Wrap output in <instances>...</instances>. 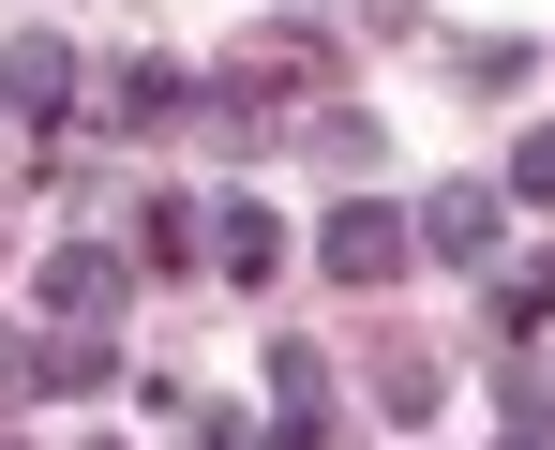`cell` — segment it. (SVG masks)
<instances>
[{
  "mask_svg": "<svg viewBox=\"0 0 555 450\" xmlns=\"http://www.w3.org/2000/svg\"><path fill=\"white\" fill-rule=\"evenodd\" d=\"M315 90H331V46L315 30H271V46H241L225 90H210V120L256 151V136H315Z\"/></svg>",
  "mask_w": 555,
  "mask_h": 450,
  "instance_id": "cell-1",
  "label": "cell"
},
{
  "mask_svg": "<svg viewBox=\"0 0 555 450\" xmlns=\"http://www.w3.org/2000/svg\"><path fill=\"white\" fill-rule=\"evenodd\" d=\"M405 256H421V226H405V210H375V195H346V210L315 226V270H331V285H390Z\"/></svg>",
  "mask_w": 555,
  "mask_h": 450,
  "instance_id": "cell-2",
  "label": "cell"
},
{
  "mask_svg": "<svg viewBox=\"0 0 555 450\" xmlns=\"http://www.w3.org/2000/svg\"><path fill=\"white\" fill-rule=\"evenodd\" d=\"M120 300H135V256H120V241H61V256H46V316H61V331H105Z\"/></svg>",
  "mask_w": 555,
  "mask_h": 450,
  "instance_id": "cell-3",
  "label": "cell"
},
{
  "mask_svg": "<svg viewBox=\"0 0 555 450\" xmlns=\"http://www.w3.org/2000/svg\"><path fill=\"white\" fill-rule=\"evenodd\" d=\"M405 226H421V256H451V270H495V241H511V226H495V195H480V180H436V195H421V210H405Z\"/></svg>",
  "mask_w": 555,
  "mask_h": 450,
  "instance_id": "cell-4",
  "label": "cell"
},
{
  "mask_svg": "<svg viewBox=\"0 0 555 450\" xmlns=\"http://www.w3.org/2000/svg\"><path fill=\"white\" fill-rule=\"evenodd\" d=\"M61 105H76V46L61 30H15L0 46V120H61Z\"/></svg>",
  "mask_w": 555,
  "mask_h": 450,
  "instance_id": "cell-5",
  "label": "cell"
},
{
  "mask_svg": "<svg viewBox=\"0 0 555 450\" xmlns=\"http://www.w3.org/2000/svg\"><path fill=\"white\" fill-rule=\"evenodd\" d=\"M135 270H210V195H135Z\"/></svg>",
  "mask_w": 555,
  "mask_h": 450,
  "instance_id": "cell-6",
  "label": "cell"
},
{
  "mask_svg": "<svg viewBox=\"0 0 555 450\" xmlns=\"http://www.w3.org/2000/svg\"><path fill=\"white\" fill-rule=\"evenodd\" d=\"M271 256H285L271 210H256V195H210V270H225V285H271Z\"/></svg>",
  "mask_w": 555,
  "mask_h": 450,
  "instance_id": "cell-7",
  "label": "cell"
},
{
  "mask_svg": "<svg viewBox=\"0 0 555 450\" xmlns=\"http://www.w3.org/2000/svg\"><path fill=\"white\" fill-rule=\"evenodd\" d=\"M181 105H195V76H181V61H120V76H105V120H120V136H166Z\"/></svg>",
  "mask_w": 555,
  "mask_h": 450,
  "instance_id": "cell-8",
  "label": "cell"
},
{
  "mask_svg": "<svg viewBox=\"0 0 555 450\" xmlns=\"http://www.w3.org/2000/svg\"><path fill=\"white\" fill-rule=\"evenodd\" d=\"M375 406H390V421H436V406H451V360L390 331V346H375Z\"/></svg>",
  "mask_w": 555,
  "mask_h": 450,
  "instance_id": "cell-9",
  "label": "cell"
},
{
  "mask_svg": "<svg viewBox=\"0 0 555 450\" xmlns=\"http://www.w3.org/2000/svg\"><path fill=\"white\" fill-rule=\"evenodd\" d=\"M105 375H120L105 331H46V390H105Z\"/></svg>",
  "mask_w": 555,
  "mask_h": 450,
  "instance_id": "cell-10",
  "label": "cell"
},
{
  "mask_svg": "<svg viewBox=\"0 0 555 450\" xmlns=\"http://www.w3.org/2000/svg\"><path fill=\"white\" fill-rule=\"evenodd\" d=\"M541 316H555V270H495V346H526Z\"/></svg>",
  "mask_w": 555,
  "mask_h": 450,
  "instance_id": "cell-11",
  "label": "cell"
},
{
  "mask_svg": "<svg viewBox=\"0 0 555 450\" xmlns=\"http://www.w3.org/2000/svg\"><path fill=\"white\" fill-rule=\"evenodd\" d=\"M511 195H541V210H555V120H526V136H511Z\"/></svg>",
  "mask_w": 555,
  "mask_h": 450,
  "instance_id": "cell-12",
  "label": "cell"
},
{
  "mask_svg": "<svg viewBox=\"0 0 555 450\" xmlns=\"http://www.w3.org/2000/svg\"><path fill=\"white\" fill-rule=\"evenodd\" d=\"M0 406H46V346H0Z\"/></svg>",
  "mask_w": 555,
  "mask_h": 450,
  "instance_id": "cell-13",
  "label": "cell"
},
{
  "mask_svg": "<svg viewBox=\"0 0 555 450\" xmlns=\"http://www.w3.org/2000/svg\"><path fill=\"white\" fill-rule=\"evenodd\" d=\"M511 450H541V436H511Z\"/></svg>",
  "mask_w": 555,
  "mask_h": 450,
  "instance_id": "cell-14",
  "label": "cell"
}]
</instances>
